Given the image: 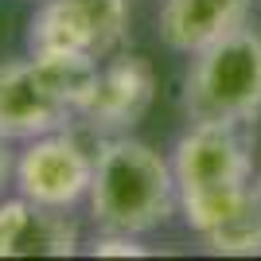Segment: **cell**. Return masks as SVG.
I'll use <instances>...</instances> for the list:
<instances>
[{
  "label": "cell",
  "instance_id": "52a82bcc",
  "mask_svg": "<svg viewBox=\"0 0 261 261\" xmlns=\"http://www.w3.org/2000/svg\"><path fill=\"white\" fill-rule=\"evenodd\" d=\"M70 211L39 207L32 199H0V257H70L78 253Z\"/></svg>",
  "mask_w": 261,
  "mask_h": 261
},
{
  "label": "cell",
  "instance_id": "ba28073f",
  "mask_svg": "<svg viewBox=\"0 0 261 261\" xmlns=\"http://www.w3.org/2000/svg\"><path fill=\"white\" fill-rule=\"evenodd\" d=\"M253 0H164L160 39L179 55H199L246 23Z\"/></svg>",
  "mask_w": 261,
  "mask_h": 261
},
{
  "label": "cell",
  "instance_id": "7a4b0ae2",
  "mask_svg": "<svg viewBox=\"0 0 261 261\" xmlns=\"http://www.w3.org/2000/svg\"><path fill=\"white\" fill-rule=\"evenodd\" d=\"M179 215L199 238L242 203L253 184V141L250 125L226 121H191L172 152Z\"/></svg>",
  "mask_w": 261,
  "mask_h": 261
},
{
  "label": "cell",
  "instance_id": "277c9868",
  "mask_svg": "<svg viewBox=\"0 0 261 261\" xmlns=\"http://www.w3.org/2000/svg\"><path fill=\"white\" fill-rule=\"evenodd\" d=\"M12 179H16V191L39 207L74 211L78 203H86L94 184V148H86L70 125L32 137L16 156Z\"/></svg>",
  "mask_w": 261,
  "mask_h": 261
},
{
  "label": "cell",
  "instance_id": "7c38bea8",
  "mask_svg": "<svg viewBox=\"0 0 261 261\" xmlns=\"http://www.w3.org/2000/svg\"><path fill=\"white\" fill-rule=\"evenodd\" d=\"M12 168H16V152H12V137L0 133V187L12 179Z\"/></svg>",
  "mask_w": 261,
  "mask_h": 261
},
{
  "label": "cell",
  "instance_id": "5b68a950",
  "mask_svg": "<svg viewBox=\"0 0 261 261\" xmlns=\"http://www.w3.org/2000/svg\"><path fill=\"white\" fill-rule=\"evenodd\" d=\"M152 98H156L152 63L133 51H113L109 59L98 63L94 86L82 98L74 121H82L90 133H101V137L129 133L148 113Z\"/></svg>",
  "mask_w": 261,
  "mask_h": 261
},
{
  "label": "cell",
  "instance_id": "8fae6325",
  "mask_svg": "<svg viewBox=\"0 0 261 261\" xmlns=\"http://www.w3.org/2000/svg\"><path fill=\"white\" fill-rule=\"evenodd\" d=\"M94 257H144L148 246H141L137 234H117V230H101L94 246H90Z\"/></svg>",
  "mask_w": 261,
  "mask_h": 261
},
{
  "label": "cell",
  "instance_id": "3957f363",
  "mask_svg": "<svg viewBox=\"0 0 261 261\" xmlns=\"http://www.w3.org/2000/svg\"><path fill=\"white\" fill-rule=\"evenodd\" d=\"M187 121L253 125L261 113V32L234 28L218 43L191 55L184 78Z\"/></svg>",
  "mask_w": 261,
  "mask_h": 261
},
{
  "label": "cell",
  "instance_id": "30bf717a",
  "mask_svg": "<svg viewBox=\"0 0 261 261\" xmlns=\"http://www.w3.org/2000/svg\"><path fill=\"white\" fill-rule=\"evenodd\" d=\"M66 4L86 23L98 59H109L113 51L125 47V39H129V0H66Z\"/></svg>",
  "mask_w": 261,
  "mask_h": 261
},
{
  "label": "cell",
  "instance_id": "6da1fadb",
  "mask_svg": "<svg viewBox=\"0 0 261 261\" xmlns=\"http://www.w3.org/2000/svg\"><path fill=\"white\" fill-rule=\"evenodd\" d=\"M86 207L98 230L137 234V238L160 230L179 211L172 160H164L152 144L129 133L101 137L94 148V184Z\"/></svg>",
  "mask_w": 261,
  "mask_h": 261
},
{
  "label": "cell",
  "instance_id": "9c48e42d",
  "mask_svg": "<svg viewBox=\"0 0 261 261\" xmlns=\"http://www.w3.org/2000/svg\"><path fill=\"white\" fill-rule=\"evenodd\" d=\"M211 253H230V257H253L261 253V184L253 179L242 203L230 211L207 238Z\"/></svg>",
  "mask_w": 261,
  "mask_h": 261
},
{
  "label": "cell",
  "instance_id": "8992f818",
  "mask_svg": "<svg viewBox=\"0 0 261 261\" xmlns=\"http://www.w3.org/2000/svg\"><path fill=\"white\" fill-rule=\"evenodd\" d=\"M74 121V106L63 101L35 66V59L0 63V133L12 141H32L43 133L66 129Z\"/></svg>",
  "mask_w": 261,
  "mask_h": 261
}]
</instances>
